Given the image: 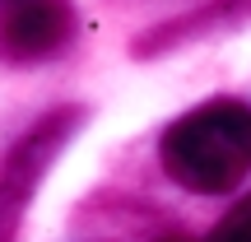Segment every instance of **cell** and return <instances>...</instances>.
Masks as SVG:
<instances>
[{
    "mask_svg": "<svg viewBox=\"0 0 251 242\" xmlns=\"http://www.w3.org/2000/svg\"><path fill=\"white\" fill-rule=\"evenodd\" d=\"M163 172L196 196H219L251 172V108L237 98L200 103L163 131Z\"/></svg>",
    "mask_w": 251,
    "mask_h": 242,
    "instance_id": "6da1fadb",
    "label": "cell"
},
{
    "mask_svg": "<svg viewBox=\"0 0 251 242\" xmlns=\"http://www.w3.org/2000/svg\"><path fill=\"white\" fill-rule=\"evenodd\" d=\"M70 33H75V14L65 0H19L5 24V47L19 61H33V56L61 52Z\"/></svg>",
    "mask_w": 251,
    "mask_h": 242,
    "instance_id": "7a4b0ae2",
    "label": "cell"
},
{
    "mask_svg": "<svg viewBox=\"0 0 251 242\" xmlns=\"http://www.w3.org/2000/svg\"><path fill=\"white\" fill-rule=\"evenodd\" d=\"M209 242H251V196L242 200V205H233L224 215V224L214 228V238Z\"/></svg>",
    "mask_w": 251,
    "mask_h": 242,
    "instance_id": "3957f363",
    "label": "cell"
},
{
    "mask_svg": "<svg viewBox=\"0 0 251 242\" xmlns=\"http://www.w3.org/2000/svg\"><path fill=\"white\" fill-rule=\"evenodd\" d=\"M163 242H186V238H163Z\"/></svg>",
    "mask_w": 251,
    "mask_h": 242,
    "instance_id": "277c9868",
    "label": "cell"
}]
</instances>
